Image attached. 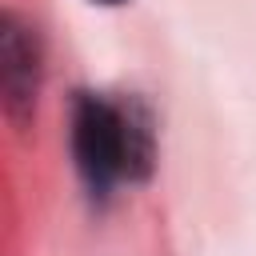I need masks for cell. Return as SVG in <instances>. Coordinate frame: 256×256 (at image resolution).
Instances as JSON below:
<instances>
[{"mask_svg":"<svg viewBox=\"0 0 256 256\" xmlns=\"http://www.w3.org/2000/svg\"><path fill=\"white\" fill-rule=\"evenodd\" d=\"M72 160L92 200H112L120 184L156 172V120L136 96L80 88L72 96Z\"/></svg>","mask_w":256,"mask_h":256,"instance_id":"obj_1","label":"cell"},{"mask_svg":"<svg viewBox=\"0 0 256 256\" xmlns=\"http://www.w3.org/2000/svg\"><path fill=\"white\" fill-rule=\"evenodd\" d=\"M44 88V44L40 32L20 16L4 12L0 16V96H4V116L24 128L36 116V100Z\"/></svg>","mask_w":256,"mask_h":256,"instance_id":"obj_2","label":"cell"},{"mask_svg":"<svg viewBox=\"0 0 256 256\" xmlns=\"http://www.w3.org/2000/svg\"><path fill=\"white\" fill-rule=\"evenodd\" d=\"M92 4H100V8H120V4H128V0H92Z\"/></svg>","mask_w":256,"mask_h":256,"instance_id":"obj_3","label":"cell"}]
</instances>
